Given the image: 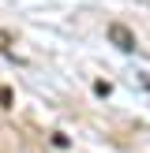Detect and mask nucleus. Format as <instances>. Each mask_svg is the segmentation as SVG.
<instances>
[{
	"label": "nucleus",
	"instance_id": "1",
	"mask_svg": "<svg viewBox=\"0 0 150 153\" xmlns=\"http://www.w3.org/2000/svg\"><path fill=\"white\" fill-rule=\"evenodd\" d=\"M109 37L116 41V49H124V52H131V49H135V37L128 34V30L120 26V22H112V26H109Z\"/></svg>",
	"mask_w": 150,
	"mask_h": 153
}]
</instances>
